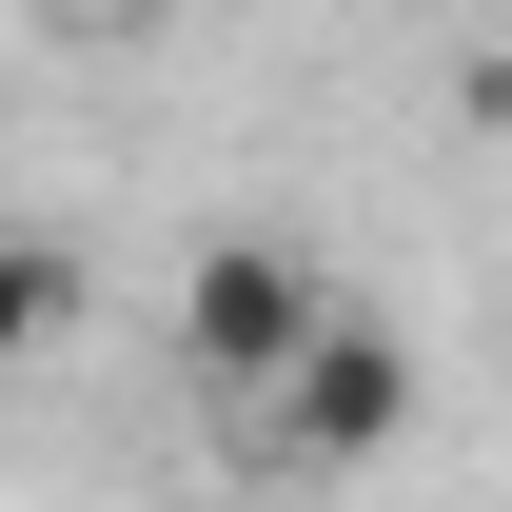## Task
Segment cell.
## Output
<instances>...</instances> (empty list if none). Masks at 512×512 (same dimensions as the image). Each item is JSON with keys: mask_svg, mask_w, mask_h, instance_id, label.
Wrapping results in <instances>:
<instances>
[{"mask_svg": "<svg viewBox=\"0 0 512 512\" xmlns=\"http://www.w3.org/2000/svg\"><path fill=\"white\" fill-rule=\"evenodd\" d=\"M40 335H60V256H40V237H0V375H20Z\"/></svg>", "mask_w": 512, "mask_h": 512, "instance_id": "3957f363", "label": "cell"}, {"mask_svg": "<svg viewBox=\"0 0 512 512\" xmlns=\"http://www.w3.org/2000/svg\"><path fill=\"white\" fill-rule=\"evenodd\" d=\"M394 414H414V355L316 296V335L276 355V453H296V473H355V453H394Z\"/></svg>", "mask_w": 512, "mask_h": 512, "instance_id": "6da1fadb", "label": "cell"}, {"mask_svg": "<svg viewBox=\"0 0 512 512\" xmlns=\"http://www.w3.org/2000/svg\"><path fill=\"white\" fill-rule=\"evenodd\" d=\"M296 335H316V276H296L276 237H217V256H197V296H178V355H197L217 394H276V355H296Z\"/></svg>", "mask_w": 512, "mask_h": 512, "instance_id": "7a4b0ae2", "label": "cell"}]
</instances>
